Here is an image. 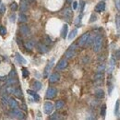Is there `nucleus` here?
I'll return each mask as SVG.
<instances>
[{
    "label": "nucleus",
    "instance_id": "nucleus-11",
    "mask_svg": "<svg viewBox=\"0 0 120 120\" xmlns=\"http://www.w3.org/2000/svg\"><path fill=\"white\" fill-rule=\"evenodd\" d=\"M63 16L67 20H70L72 18V10L70 8H66L63 11Z\"/></svg>",
    "mask_w": 120,
    "mask_h": 120
},
{
    "label": "nucleus",
    "instance_id": "nucleus-33",
    "mask_svg": "<svg viewBox=\"0 0 120 120\" xmlns=\"http://www.w3.org/2000/svg\"><path fill=\"white\" fill-rule=\"evenodd\" d=\"M29 71H28V69L26 68H22V75H23V77L24 78H27V77H29Z\"/></svg>",
    "mask_w": 120,
    "mask_h": 120
},
{
    "label": "nucleus",
    "instance_id": "nucleus-10",
    "mask_svg": "<svg viewBox=\"0 0 120 120\" xmlns=\"http://www.w3.org/2000/svg\"><path fill=\"white\" fill-rule=\"evenodd\" d=\"M115 66H116V58L114 56H112L111 59H110V63H109V68L107 69V71H108L109 74H111L113 72V70L115 68Z\"/></svg>",
    "mask_w": 120,
    "mask_h": 120
},
{
    "label": "nucleus",
    "instance_id": "nucleus-17",
    "mask_svg": "<svg viewBox=\"0 0 120 120\" xmlns=\"http://www.w3.org/2000/svg\"><path fill=\"white\" fill-rule=\"evenodd\" d=\"M38 50L41 52V53H47L48 52V47L44 44H38Z\"/></svg>",
    "mask_w": 120,
    "mask_h": 120
},
{
    "label": "nucleus",
    "instance_id": "nucleus-35",
    "mask_svg": "<svg viewBox=\"0 0 120 120\" xmlns=\"http://www.w3.org/2000/svg\"><path fill=\"white\" fill-rule=\"evenodd\" d=\"M7 33V29L4 26H0V35H5Z\"/></svg>",
    "mask_w": 120,
    "mask_h": 120
},
{
    "label": "nucleus",
    "instance_id": "nucleus-8",
    "mask_svg": "<svg viewBox=\"0 0 120 120\" xmlns=\"http://www.w3.org/2000/svg\"><path fill=\"white\" fill-rule=\"evenodd\" d=\"M53 66H54V59H52L47 65H46V67H45V72H44V76H45V78L48 76L49 74V72H50V70H51V68H53Z\"/></svg>",
    "mask_w": 120,
    "mask_h": 120
},
{
    "label": "nucleus",
    "instance_id": "nucleus-20",
    "mask_svg": "<svg viewBox=\"0 0 120 120\" xmlns=\"http://www.w3.org/2000/svg\"><path fill=\"white\" fill-rule=\"evenodd\" d=\"M95 96L98 98V99H103L105 97V91L102 90V89H99L95 91Z\"/></svg>",
    "mask_w": 120,
    "mask_h": 120
},
{
    "label": "nucleus",
    "instance_id": "nucleus-12",
    "mask_svg": "<svg viewBox=\"0 0 120 120\" xmlns=\"http://www.w3.org/2000/svg\"><path fill=\"white\" fill-rule=\"evenodd\" d=\"M19 31H20V33H21L23 36H28V35L30 34V29H29V27L26 26V25L21 26V27L19 28Z\"/></svg>",
    "mask_w": 120,
    "mask_h": 120
},
{
    "label": "nucleus",
    "instance_id": "nucleus-40",
    "mask_svg": "<svg viewBox=\"0 0 120 120\" xmlns=\"http://www.w3.org/2000/svg\"><path fill=\"white\" fill-rule=\"evenodd\" d=\"M105 68V64H101V65L99 66V68H98V72H102V71H104Z\"/></svg>",
    "mask_w": 120,
    "mask_h": 120
},
{
    "label": "nucleus",
    "instance_id": "nucleus-52",
    "mask_svg": "<svg viewBox=\"0 0 120 120\" xmlns=\"http://www.w3.org/2000/svg\"><path fill=\"white\" fill-rule=\"evenodd\" d=\"M0 5H1V0H0Z\"/></svg>",
    "mask_w": 120,
    "mask_h": 120
},
{
    "label": "nucleus",
    "instance_id": "nucleus-49",
    "mask_svg": "<svg viewBox=\"0 0 120 120\" xmlns=\"http://www.w3.org/2000/svg\"><path fill=\"white\" fill-rule=\"evenodd\" d=\"M116 56H117V58L120 59V52L119 51H117V52H116Z\"/></svg>",
    "mask_w": 120,
    "mask_h": 120
},
{
    "label": "nucleus",
    "instance_id": "nucleus-22",
    "mask_svg": "<svg viewBox=\"0 0 120 120\" xmlns=\"http://www.w3.org/2000/svg\"><path fill=\"white\" fill-rule=\"evenodd\" d=\"M18 19H19V22H21V23H24L27 21V16L25 15L24 13H20L19 17H18Z\"/></svg>",
    "mask_w": 120,
    "mask_h": 120
},
{
    "label": "nucleus",
    "instance_id": "nucleus-38",
    "mask_svg": "<svg viewBox=\"0 0 120 120\" xmlns=\"http://www.w3.org/2000/svg\"><path fill=\"white\" fill-rule=\"evenodd\" d=\"M59 118V115L57 114V113H55V114H53L51 116H50V119H58Z\"/></svg>",
    "mask_w": 120,
    "mask_h": 120
},
{
    "label": "nucleus",
    "instance_id": "nucleus-34",
    "mask_svg": "<svg viewBox=\"0 0 120 120\" xmlns=\"http://www.w3.org/2000/svg\"><path fill=\"white\" fill-rule=\"evenodd\" d=\"M10 9H11L12 11H16V10L18 9V4H17L16 2H13V3L10 5Z\"/></svg>",
    "mask_w": 120,
    "mask_h": 120
},
{
    "label": "nucleus",
    "instance_id": "nucleus-43",
    "mask_svg": "<svg viewBox=\"0 0 120 120\" xmlns=\"http://www.w3.org/2000/svg\"><path fill=\"white\" fill-rule=\"evenodd\" d=\"M84 6H85V2L84 1H80V12H83V8H84Z\"/></svg>",
    "mask_w": 120,
    "mask_h": 120
},
{
    "label": "nucleus",
    "instance_id": "nucleus-32",
    "mask_svg": "<svg viewBox=\"0 0 120 120\" xmlns=\"http://www.w3.org/2000/svg\"><path fill=\"white\" fill-rule=\"evenodd\" d=\"M116 28L119 29L120 28V16L119 15L116 16Z\"/></svg>",
    "mask_w": 120,
    "mask_h": 120
},
{
    "label": "nucleus",
    "instance_id": "nucleus-29",
    "mask_svg": "<svg viewBox=\"0 0 120 120\" xmlns=\"http://www.w3.org/2000/svg\"><path fill=\"white\" fill-rule=\"evenodd\" d=\"M105 115H106V105H103L101 108V116L102 117H105Z\"/></svg>",
    "mask_w": 120,
    "mask_h": 120
},
{
    "label": "nucleus",
    "instance_id": "nucleus-5",
    "mask_svg": "<svg viewBox=\"0 0 120 120\" xmlns=\"http://www.w3.org/2000/svg\"><path fill=\"white\" fill-rule=\"evenodd\" d=\"M89 36H90V33H89V32L84 33V34L79 39V41H78V45H79V46H84V45H86V42H87Z\"/></svg>",
    "mask_w": 120,
    "mask_h": 120
},
{
    "label": "nucleus",
    "instance_id": "nucleus-28",
    "mask_svg": "<svg viewBox=\"0 0 120 120\" xmlns=\"http://www.w3.org/2000/svg\"><path fill=\"white\" fill-rule=\"evenodd\" d=\"M119 105H120V101L117 100L116 103V106H115V115L117 116L118 115V111H119Z\"/></svg>",
    "mask_w": 120,
    "mask_h": 120
},
{
    "label": "nucleus",
    "instance_id": "nucleus-51",
    "mask_svg": "<svg viewBox=\"0 0 120 120\" xmlns=\"http://www.w3.org/2000/svg\"><path fill=\"white\" fill-rule=\"evenodd\" d=\"M28 1H29V2H32V1H33V0H28Z\"/></svg>",
    "mask_w": 120,
    "mask_h": 120
},
{
    "label": "nucleus",
    "instance_id": "nucleus-47",
    "mask_svg": "<svg viewBox=\"0 0 120 120\" xmlns=\"http://www.w3.org/2000/svg\"><path fill=\"white\" fill-rule=\"evenodd\" d=\"M21 108H22V110L26 111V110H27V105H25V104H22V105H21Z\"/></svg>",
    "mask_w": 120,
    "mask_h": 120
},
{
    "label": "nucleus",
    "instance_id": "nucleus-4",
    "mask_svg": "<svg viewBox=\"0 0 120 120\" xmlns=\"http://www.w3.org/2000/svg\"><path fill=\"white\" fill-rule=\"evenodd\" d=\"M29 1L28 0H20L19 3V10L20 12H26L29 9Z\"/></svg>",
    "mask_w": 120,
    "mask_h": 120
},
{
    "label": "nucleus",
    "instance_id": "nucleus-30",
    "mask_svg": "<svg viewBox=\"0 0 120 120\" xmlns=\"http://www.w3.org/2000/svg\"><path fill=\"white\" fill-rule=\"evenodd\" d=\"M14 90H15V89H14L11 85H8V86L6 87V91H7V93H14Z\"/></svg>",
    "mask_w": 120,
    "mask_h": 120
},
{
    "label": "nucleus",
    "instance_id": "nucleus-19",
    "mask_svg": "<svg viewBox=\"0 0 120 120\" xmlns=\"http://www.w3.org/2000/svg\"><path fill=\"white\" fill-rule=\"evenodd\" d=\"M32 87H33V90H40L42 89V83L40 82V81H38V80H36V81H34L33 82V84H32Z\"/></svg>",
    "mask_w": 120,
    "mask_h": 120
},
{
    "label": "nucleus",
    "instance_id": "nucleus-7",
    "mask_svg": "<svg viewBox=\"0 0 120 120\" xmlns=\"http://www.w3.org/2000/svg\"><path fill=\"white\" fill-rule=\"evenodd\" d=\"M105 9V3L104 2V1L99 2V3L96 5V7H95V11L98 12V13L103 12Z\"/></svg>",
    "mask_w": 120,
    "mask_h": 120
},
{
    "label": "nucleus",
    "instance_id": "nucleus-23",
    "mask_svg": "<svg viewBox=\"0 0 120 120\" xmlns=\"http://www.w3.org/2000/svg\"><path fill=\"white\" fill-rule=\"evenodd\" d=\"M14 94H15L16 97H18V98H22V96H23L22 90H21L20 88H17V89H15V90H14Z\"/></svg>",
    "mask_w": 120,
    "mask_h": 120
},
{
    "label": "nucleus",
    "instance_id": "nucleus-36",
    "mask_svg": "<svg viewBox=\"0 0 120 120\" xmlns=\"http://www.w3.org/2000/svg\"><path fill=\"white\" fill-rule=\"evenodd\" d=\"M5 11H6V6L5 5H3V4H1L0 5V14H4L5 13Z\"/></svg>",
    "mask_w": 120,
    "mask_h": 120
},
{
    "label": "nucleus",
    "instance_id": "nucleus-31",
    "mask_svg": "<svg viewBox=\"0 0 120 120\" xmlns=\"http://www.w3.org/2000/svg\"><path fill=\"white\" fill-rule=\"evenodd\" d=\"M17 82V80H16L15 78H9L8 79V81H7V84H8V85H12V84H14Z\"/></svg>",
    "mask_w": 120,
    "mask_h": 120
},
{
    "label": "nucleus",
    "instance_id": "nucleus-48",
    "mask_svg": "<svg viewBox=\"0 0 120 120\" xmlns=\"http://www.w3.org/2000/svg\"><path fill=\"white\" fill-rule=\"evenodd\" d=\"M77 8H78V3L77 2H73V9H77Z\"/></svg>",
    "mask_w": 120,
    "mask_h": 120
},
{
    "label": "nucleus",
    "instance_id": "nucleus-2",
    "mask_svg": "<svg viewBox=\"0 0 120 120\" xmlns=\"http://www.w3.org/2000/svg\"><path fill=\"white\" fill-rule=\"evenodd\" d=\"M10 116L12 117H16V118H19V119H24L25 118V115L22 111H20L19 108H16V109H12V112L10 113Z\"/></svg>",
    "mask_w": 120,
    "mask_h": 120
},
{
    "label": "nucleus",
    "instance_id": "nucleus-21",
    "mask_svg": "<svg viewBox=\"0 0 120 120\" xmlns=\"http://www.w3.org/2000/svg\"><path fill=\"white\" fill-rule=\"evenodd\" d=\"M27 92L30 94V96L33 97V99H34L35 101H39V100H40V96H39L35 91H33V90H27Z\"/></svg>",
    "mask_w": 120,
    "mask_h": 120
},
{
    "label": "nucleus",
    "instance_id": "nucleus-27",
    "mask_svg": "<svg viewBox=\"0 0 120 120\" xmlns=\"http://www.w3.org/2000/svg\"><path fill=\"white\" fill-rule=\"evenodd\" d=\"M104 79V74L102 72H98L96 75L94 76V79L95 80H102Z\"/></svg>",
    "mask_w": 120,
    "mask_h": 120
},
{
    "label": "nucleus",
    "instance_id": "nucleus-25",
    "mask_svg": "<svg viewBox=\"0 0 120 120\" xmlns=\"http://www.w3.org/2000/svg\"><path fill=\"white\" fill-rule=\"evenodd\" d=\"M77 34H78V29H74V30L69 33V35H68V40H70V41L73 40V39L76 37Z\"/></svg>",
    "mask_w": 120,
    "mask_h": 120
},
{
    "label": "nucleus",
    "instance_id": "nucleus-44",
    "mask_svg": "<svg viewBox=\"0 0 120 120\" xmlns=\"http://www.w3.org/2000/svg\"><path fill=\"white\" fill-rule=\"evenodd\" d=\"M97 19V17L95 16V14H92L91 17H90V22H93V21H95Z\"/></svg>",
    "mask_w": 120,
    "mask_h": 120
},
{
    "label": "nucleus",
    "instance_id": "nucleus-24",
    "mask_svg": "<svg viewBox=\"0 0 120 120\" xmlns=\"http://www.w3.org/2000/svg\"><path fill=\"white\" fill-rule=\"evenodd\" d=\"M25 48L26 49H28V50H30V49H32L33 48V46H34V42L33 41H28V42H26L25 43Z\"/></svg>",
    "mask_w": 120,
    "mask_h": 120
},
{
    "label": "nucleus",
    "instance_id": "nucleus-9",
    "mask_svg": "<svg viewBox=\"0 0 120 120\" xmlns=\"http://www.w3.org/2000/svg\"><path fill=\"white\" fill-rule=\"evenodd\" d=\"M67 67H68V61H67V59H61L58 62L57 66H56V69L62 70V69L66 68Z\"/></svg>",
    "mask_w": 120,
    "mask_h": 120
},
{
    "label": "nucleus",
    "instance_id": "nucleus-18",
    "mask_svg": "<svg viewBox=\"0 0 120 120\" xmlns=\"http://www.w3.org/2000/svg\"><path fill=\"white\" fill-rule=\"evenodd\" d=\"M16 60L19 62V64H22V65L27 64L26 59H24V58H23V56H21L19 54H16Z\"/></svg>",
    "mask_w": 120,
    "mask_h": 120
},
{
    "label": "nucleus",
    "instance_id": "nucleus-50",
    "mask_svg": "<svg viewBox=\"0 0 120 120\" xmlns=\"http://www.w3.org/2000/svg\"><path fill=\"white\" fill-rule=\"evenodd\" d=\"M67 2H68V3H71V2H72V0H67Z\"/></svg>",
    "mask_w": 120,
    "mask_h": 120
},
{
    "label": "nucleus",
    "instance_id": "nucleus-39",
    "mask_svg": "<svg viewBox=\"0 0 120 120\" xmlns=\"http://www.w3.org/2000/svg\"><path fill=\"white\" fill-rule=\"evenodd\" d=\"M115 4H116V9L120 11V0H115Z\"/></svg>",
    "mask_w": 120,
    "mask_h": 120
},
{
    "label": "nucleus",
    "instance_id": "nucleus-1",
    "mask_svg": "<svg viewBox=\"0 0 120 120\" xmlns=\"http://www.w3.org/2000/svg\"><path fill=\"white\" fill-rule=\"evenodd\" d=\"M102 45H103V37L101 35H97L93 41V51L95 53L100 52L102 49Z\"/></svg>",
    "mask_w": 120,
    "mask_h": 120
},
{
    "label": "nucleus",
    "instance_id": "nucleus-14",
    "mask_svg": "<svg viewBox=\"0 0 120 120\" xmlns=\"http://www.w3.org/2000/svg\"><path fill=\"white\" fill-rule=\"evenodd\" d=\"M76 55L75 50H70L68 49L66 53H65V56H66V59H71L72 57H74Z\"/></svg>",
    "mask_w": 120,
    "mask_h": 120
},
{
    "label": "nucleus",
    "instance_id": "nucleus-41",
    "mask_svg": "<svg viewBox=\"0 0 120 120\" xmlns=\"http://www.w3.org/2000/svg\"><path fill=\"white\" fill-rule=\"evenodd\" d=\"M15 19H16V15H15V14L10 15V17H9V20H10V22L14 23V22H15Z\"/></svg>",
    "mask_w": 120,
    "mask_h": 120
},
{
    "label": "nucleus",
    "instance_id": "nucleus-46",
    "mask_svg": "<svg viewBox=\"0 0 120 120\" xmlns=\"http://www.w3.org/2000/svg\"><path fill=\"white\" fill-rule=\"evenodd\" d=\"M77 44H72V45L69 46V48L68 49H70V50H76V48H77Z\"/></svg>",
    "mask_w": 120,
    "mask_h": 120
},
{
    "label": "nucleus",
    "instance_id": "nucleus-15",
    "mask_svg": "<svg viewBox=\"0 0 120 120\" xmlns=\"http://www.w3.org/2000/svg\"><path fill=\"white\" fill-rule=\"evenodd\" d=\"M68 31V24H64L63 27H62V30H61V37L63 39H65L67 37Z\"/></svg>",
    "mask_w": 120,
    "mask_h": 120
},
{
    "label": "nucleus",
    "instance_id": "nucleus-42",
    "mask_svg": "<svg viewBox=\"0 0 120 120\" xmlns=\"http://www.w3.org/2000/svg\"><path fill=\"white\" fill-rule=\"evenodd\" d=\"M81 17H82V16L79 15V17H78V18H77V19H76V20H75V24H76V25L79 24V22L81 21Z\"/></svg>",
    "mask_w": 120,
    "mask_h": 120
},
{
    "label": "nucleus",
    "instance_id": "nucleus-26",
    "mask_svg": "<svg viewBox=\"0 0 120 120\" xmlns=\"http://www.w3.org/2000/svg\"><path fill=\"white\" fill-rule=\"evenodd\" d=\"M64 102L63 101H57L56 103V105H55V108L56 109H61V108H63V106H64Z\"/></svg>",
    "mask_w": 120,
    "mask_h": 120
},
{
    "label": "nucleus",
    "instance_id": "nucleus-16",
    "mask_svg": "<svg viewBox=\"0 0 120 120\" xmlns=\"http://www.w3.org/2000/svg\"><path fill=\"white\" fill-rule=\"evenodd\" d=\"M8 105H9L12 109H16V108L19 107V105H18L17 101H15L13 98H9V99H8Z\"/></svg>",
    "mask_w": 120,
    "mask_h": 120
},
{
    "label": "nucleus",
    "instance_id": "nucleus-13",
    "mask_svg": "<svg viewBox=\"0 0 120 120\" xmlns=\"http://www.w3.org/2000/svg\"><path fill=\"white\" fill-rule=\"evenodd\" d=\"M59 79H60V75L58 73H53L52 75L50 76V78H49V81L51 83H55V82L58 81Z\"/></svg>",
    "mask_w": 120,
    "mask_h": 120
},
{
    "label": "nucleus",
    "instance_id": "nucleus-6",
    "mask_svg": "<svg viewBox=\"0 0 120 120\" xmlns=\"http://www.w3.org/2000/svg\"><path fill=\"white\" fill-rule=\"evenodd\" d=\"M55 109V106L53 104H51V103H49V102H47V103H45V105H44V111H45V114H47V115H49V114H51L52 112H53V110Z\"/></svg>",
    "mask_w": 120,
    "mask_h": 120
},
{
    "label": "nucleus",
    "instance_id": "nucleus-37",
    "mask_svg": "<svg viewBox=\"0 0 120 120\" xmlns=\"http://www.w3.org/2000/svg\"><path fill=\"white\" fill-rule=\"evenodd\" d=\"M1 101H2V104L5 105H8V100L4 96V97H2L1 98Z\"/></svg>",
    "mask_w": 120,
    "mask_h": 120
},
{
    "label": "nucleus",
    "instance_id": "nucleus-3",
    "mask_svg": "<svg viewBox=\"0 0 120 120\" xmlns=\"http://www.w3.org/2000/svg\"><path fill=\"white\" fill-rule=\"evenodd\" d=\"M56 92H57L56 89L52 88V87L48 88V90H46V94H45L46 99H53V98H55L56 95Z\"/></svg>",
    "mask_w": 120,
    "mask_h": 120
},
{
    "label": "nucleus",
    "instance_id": "nucleus-45",
    "mask_svg": "<svg viewBox=\"0 0 120 120\" xmlns=\"http://www.w3.org/2000/svg\"><path fill=\"white\" fill-rule=\"evenodd\" d=\"M16 75H17V73H16V71L14 70V69L9 73V77H10V78H15Z\"/></svg>",
    "mask_w": 120,
    "mask_h": 120
}]
</instances>
